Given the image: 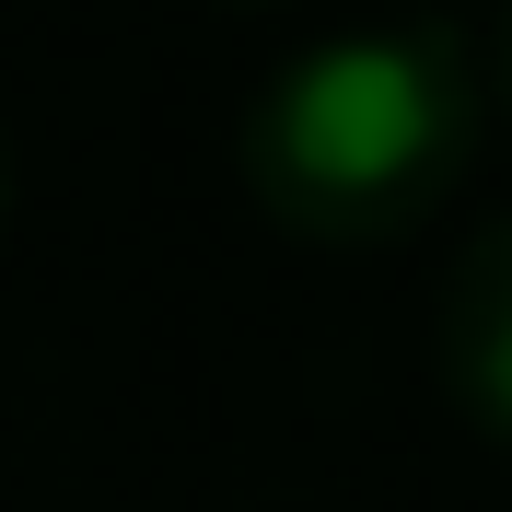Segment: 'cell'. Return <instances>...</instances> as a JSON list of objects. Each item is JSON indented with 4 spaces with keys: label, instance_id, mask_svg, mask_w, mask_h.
<instances>
[{
    "label": "cell",
    "instance_id": "4",
    "mask_svg": "<svg viewBox=\"0 0 512 512\" xmlns=\"http://www.w3.org/2000/svg\"><path fill=\"white\" fill-rule=\"evenodd\" d=\"M0 233H12V140H0Z\"/></svg>",
    "mask_w": 512,
    "mask_h": 512
},
{
    "label": "cell",
    "instance_id": "2",
    "mask_svg": "<svg viewBox=\"0 0 512 512\" xmlns=\"http://www.w3.org/2000/svg\"><path fill=\"white\" fill-rule=\"evenodd\" d=\"M431 373H443L454 419L478 443L512 454V210L489 233H466V256L443 268V326H431Z\"/></svg>",
    "mask_w": 512,
    "mask_h": 512
},
{
    "label": "cell",
    "instance_id": "1",
    "mask_svg": "<svg viewBox=\"0 0 512 512\" xmlns=\"http://www.w3.org/2000/svg\"><path fill=\"white\" fill-rule=\"evenodd\" d=\"M478 47L454 24H350L291 47L245 94L233 163L245 198L291 245H396V233L443 222V198L478 163Z\"/></svg>",
    "mask_w": 512,
    "mask_h": 512
},
{
    "label": "cell",
    "instance_id": "3",
    "mask_svg": "<svg viewBox=\"0 0 512 512\" xmlns=\"http://www.w3.org/2000/svg\"><path fill=\"white\" fill-rule=\"evenodd\" d=\"M489 94H501V117H512V12H501V47H489Z\"/></svg>",
    "mask_w": 512,
    "mask_h": 512
},
{
    "label": "cell",
    "instance_id": "5",
    "mask_svg": "<svg viewBox=\"0 0 512 512\" xmlns=\"http://www.w3.org/2000/svg\"><path fill=\"white\" fill-rule=\"evenodd\" d=\"M233 12H280V0H233Z\"/></svg>",
    "mask_w": 512,
    "mask_h": 512
}]
</instances>
